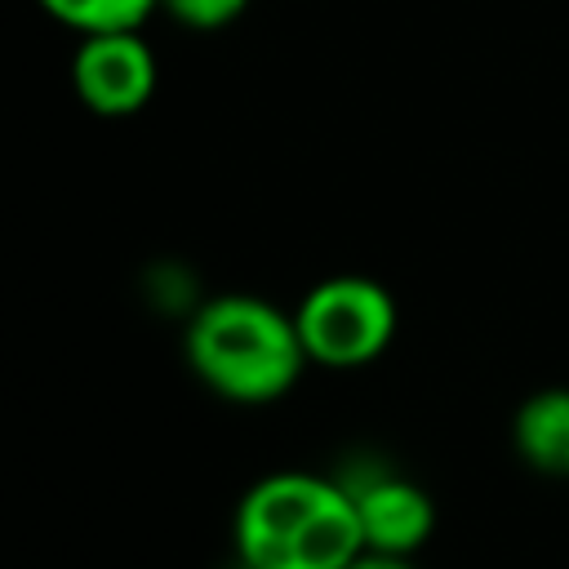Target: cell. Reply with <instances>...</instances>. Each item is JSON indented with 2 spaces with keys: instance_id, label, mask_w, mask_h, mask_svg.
Instances as JSON below:
<instances>
[{
  "instance_id": "cell-1",
  "label": "cell",
  "mask_w": 569,
  "mask_h": 569,
  "mask_svg": "<svg viewBox=\"0 0 569 569\" xmlns=\"http://www.w3.org/2000/svg\"><path fill=\"white\" fill-rule=\"evenodd\" d=\"M360 547V516L338 480L280 471L236 511V551L249 569H347Z\"/></svg>"
},
{
  "instance_id": "cell-2",
  "label": "cell",
  "mask_w": 569,
  "mask_h": 569,
  "mask_svg": "<svg viewBox=\"0 0 569 569\" xmlns=\"http://www.w3.org/2000/svg\"><path fill=\"white\" fill-rule=\"evenodd\" d=\"M187 360L222 400L267 405L298 382L307 351L284 311L249 293H227L196 311L187 329Z\"/></svg>"
},
{
  "instance_id": "cell-3",
  "label": "cell",
  "mask_w": 569,
  "mask_h": 569,
  "mask_svg": "<svg viewBox=\"0 0 569 569\" xmlns=\"http://www.w3.org/2000/svg\"><path fill=\"white\" fill-rule=\"evenodd\" d=\"M293 325H298L307 360H320V365H333V369H351V365L373 360L391 342L396 302L373 280L338 276V280L316 284L302 298Z\"/></svg>"
},
{
  "instance_id": "cell-4",
  "label": "cell",
  "mask_w": 569,
  "mask_h": 569,
  "mask_svg": "<svg viewBox=\"0 0 569 569\" xmlns=\"http://www.w3.org/2000/svg\"><path fill=\"white\" fill-rule=\"evenodd\" d=\"M71 84L98 116H133L156 93V53L138 27L89 31L71 58Z\"/></svg>"
},
{
  "instance_id": "cell-5",
  "label": "cell",
  "mask_w": 569,
  "mask_h": 569,
  "mask_svg": "<svg viewBox=\"0 0 569 569\" xmlns=\"http://www.w3.org/2000/svg\"><path fill=\"white\" fill-rule=\"evenodd\" d=\"M338 485L356 502L365 547L387 551V556H405V551H413L431 533V502H427V493L418 485L391 476L387 467H378V462L351 467Z\"/></svg>"
},
{
  "instance_id": "cell-6",
  "label": "cell",
  "mask_w": 569,
  "mask_h": 569,
  "mask_svg": "<svg viewBox=\"0 0 569 569\" xmlns=\"http://www.w3.org/2000/svg\"><path fill=\"white\" fill-rule=\"evenodd\" d=\"M520 453L538 471H569V391H542L533 396L516 418Z\"/></svg>"
},
{
  "instance_id": "cell-7",
  "label": "cell",
  "mask_w": 569,
  "mask_h": 569,
  "mask_svg": "<svg viewBox=\"0 0 569 569\" xmlns=\"http://www.w3.org/2000/svg\"><path fill=\"white\" fill-rule=\"evenodd\" d=\"M49 18L62 27L89 36V31H120V27H142L160 0H40Z\"/></svg>"
},
{
  "instance_id": "cell-8",
  "label": "cell",
  "mask_w": 569,
  "mask_h": 569,
  "mask_svg": "<svg viewBox=\"0 0 569 569\" xmlns=\"http://www.w3.org/2000/svg\"><path fill=\"white\" fill-rule=\"evenodd\" d=\"M160 9H169L191 31H213V27L236 22L249 9V0H160Z\"/></svg>"
},
{
  "instance_id": "cell-9",
  "label": "cell",
  "mask_w": 569,
  "mask_h": 569,
  "mask_svg": "<svg viewBox=\"0 0 569 569\" xmlns=\"http://www.w3.org/2000/svg\"><path fill=\"white\" fill-rule=\"evenodd\" d=\"M347 569H409L400 556H387V551H373V556H356Z\"/></svg>"
},
{
  "instance_id": "cell-10",
  "label": "cell",
  "mask_w": 569,
  "mask_h": 569,
  "mask_svg": "<svg viewBox=\"0 0 569 569\" xmlns=\"http://www.w3.org/2000/svg\"><path fill=\"white\" fill-rule=\"evenodd\" d=\"M240 569H249V565H240Z\"/></svg>"
}]
</instances>
